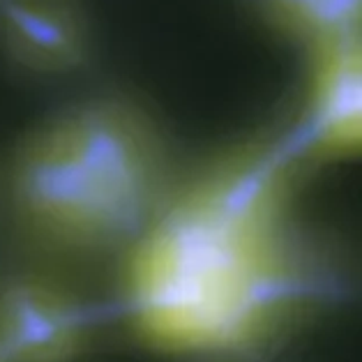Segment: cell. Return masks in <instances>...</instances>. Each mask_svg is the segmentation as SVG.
I'll use <instances>...</instances> for the list:
<instances>
[{
    "label": "cell",
    "instance_id": "cell-1",
    "mask_svg": "<svg viewBox=\"0 0 362 362\" xmlns=\"http://www.w3.org/2000/svg\"><path fill=\"white\" fill-rule=\"evenodd\" d=\"M300 166L279 136L180 175L113 268L127 332L169 358L245 362L337 298V252L296 206Z\"/></svg>",
    "mask_w": 362,
    "mask_h": 362
},
{
    "label": "cell",
    "instance_id": "cell-2",
    "mask_svg": "<svg viewBox=\"0 0 362 362\" xmlns=\"http://www.w3.org/2000/svg\"><path fill=\"white\" fill-rule=\"evenodd\" d=\"M162 125L127 95L76 100L40 120L0 166V215L21 261L78 277L125 256L178 182Z\"/></svg>",
    "mask_w": 362,
    "mask_h": 362
},
{
    "label": "cell",
    "instance_id": "cell-3",
    "mask_svg": "<svg viewBox=\"0 0 362 362\" xmlns=\"http://www.w3.org/2000/svg\"><path fill=\"white\" fill-rule=\"evenodd\" d=\"M102 328L81 277L21 259L0 272V362H83Z\"/></svg>",
    "mask_w": 362,
    "mask_h": 362
},
{
    "label": "cell",
    "instance_id": "cell-4",
    "mask_svg": "<svg viewBox=\"0 0 362 362\" xmlns=\"http://www.w3.org/2000/svg\"><path fill=\"white\" fill-rule=\"evenodd\" d=\"M298 120L284 139L300 162L349 160L362 148V35L305 51Z\"/></svg>",
    "mask_w": 362,
    "mask_h": 362
},
{
    "label": "cell",
    "instance_id": "cell-5",
    "mask_svg": "<svg viewBox=\"0 0 362 362\" xmlns=\"http://www.w3.org/2000/svg\"><path fill=\"white\" fill-rule=\"evenodd\" d=\"M93 54L83 0H0V56L35 78H65Z\"/></svg>",
    "mask_w": 362,
    "mask_h": 362
},
{
    "label": "cell",
    "instance_id": "cell-6",
    "mask_svg": "<svg viewBox=\"0 0 362 362\" xmlns=\"http://www.w3.org/2000/svg\"><path fill=\"white\" fill-rule=\"evenodd\" d=\"M261 23L309 51L362 35V0H247Z\"/></svg>",
    "mask_w": 362,
    "mask_h": 362
}]
</instances>
